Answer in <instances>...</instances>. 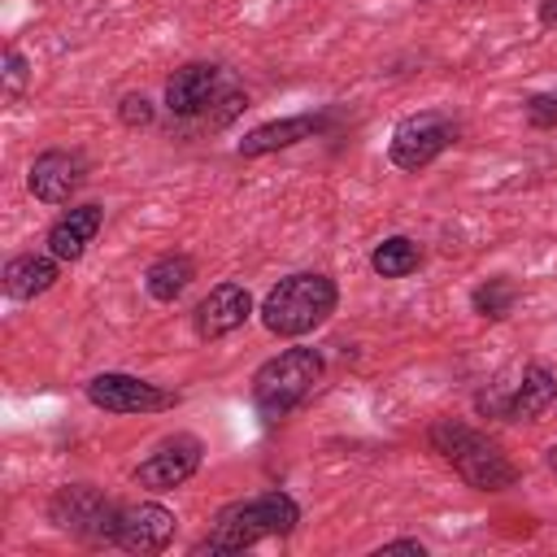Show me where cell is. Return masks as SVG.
<instances>
[{
	"instance_id": "277c9868",
	"label": "cell",
	"mask_w": 557,
	"mask_h": 557,
	"mask_svg": "<svg viewBox=\"0 0 557 557\" xmlns=\"http://www.w3.org/2000/svg\"><path fill=\"white\" fill-rule=\"evenodd\" d=\"M322 379V352L318 348H283L252 374V405L261 418L278 422L287 418Z\"/></svg>"
},
{
	"instance_id": "ffe728a7",
	"label": "cell",
	"mask_w": 557,
	"mask_h": 557,
	"mask_svg": "<svg viewBox=\"0 0 557 557\" xmlns=\"http://www.w3.org/2000/svg\"><path fill=\"white\" fill-rule=\"evenodd\" d=\"M527 122L540 126V131H553V126H557V91L531 96V100H527Z\"/></svg>"
},
{
	"instance_id": "7402d4cb",
	"label": "cell",
	"mask_w": 557,
	"mask_h": 557,
	"mask_svg": "<svg viewBox=\"0 0 557 557\" xmlns=\"http://www.w3.org/2000/svg\"><path fill=\"white\" fill-rule=\"evenodd\" d=\"M4 78H9V96H17V91H22V83H26V61H22V52H17V48H9V52H4Z\"/></svg>"
},
{
	"instance_id": "9a60e30c",
	"label": "cell",
	"mask_w": 557,
	"mask_h": 557,
	"mask_svg": "<svg viewBox=\"0 0 557 557\" xmlns=\"http://www.w3.org/2000/svg\"><path fill=\"white\" fill-rule=\"evenodd\" d=\"M553 400H557V379H553L544 366H527L522 379L513 383V392L505 396L500 413H505L509 422H531V418H540Z\"/></svg>"
},
{
	"instance_id": "4fadbf2b",
	"label": "cell",
	"mask_w": 557,
	"mask_h": 557,
	"mask_svg": "<svg viewBox=\"0 0 557 557\" xmlns=\"http://www.w3.org/2000/svg\"><path fill=\"white\" fill-rule=\"evenodd\" d=\"M331 126V113H296V117H278V122H261L239 139V157H265L278 148H292L300 139H313L318 131Z\"/></svg>"
},
{
	"instance_id": "5b68a950",
	"label": "cell",
	"mask_w": 557,
	"mask_h": 557,
	"mask_svg": "<svg viewBox=\"0 0 557 557\" xmlns=\"http://www.w3.org/2000/svg\"><path fill=\"white\" fill-rule=\"evenodd\" d=\"M117 513L122 505H113L104 492L87 487V483H70V487H57L52 505H48V518L70 531L74 540L83 544H113L117 535Z\"/></svg>"
},
{
	"instance_id": "d6986e66",
	"label": "cell",
	"mask_w": 557,
	"mask_h": 557,
	"mask_svg": "<svg viewBox=\"0 0 557 557\" xmlns=\"http://www.w3.org/2000/svg\"><path fill=\"white\" fill-rule=\"evenodd\" d=\"M513 300H518V287H513L509 278H487V283H479V287H474V296H470L474 313H479V318H492V322L509 318Z\"/></svg>"
},
{
	"instance_id": "44dd1931",
	"label": "cell",
	"mask_w": 557,
	"mask_h": 557,
	"mask_svg": "<svg viewBox=\"0 0 557 557\" xmlns=\"http://www.w3.org/2000/svg\"><path fill=\"white\" fill-rule=\"evenodd\" d=\"M117 117L126 122V126H148L152 122V104H148V96H122V104H117Z\"/></svg>"
},
{
	"instance_id": "2e32d148",
	"label": "cell",
	"mask_w": 557,
	"mask_h": 557,
	"mask_svg": "<svg viewBox=\"0 0 557 557\" xmlns=\"http://www.w3.org/2000/svg\"><path fill=\"white\" fill-rule=\"evenodd\" d=\"M57 283V257L48 252H22V257H13L9 265H4V292L13 296V300H35V296H44L48 287Z\"/></svg>"
},
{
	"instance_id": "30bf717a",
	"label": "cell",
	"mask_w": 557,
	"mask_h": 557,
	"mask_svg": "<svg viewBox=\"0 0 557 557\" xmlns=\"http://www.w3.org/2000/svg\"><path fill=\"white\" fill-rule=\"evenodd\" d=\"M87 178V161L78 152H65V148H48L35 157L30 165V196L44 200V205H65Z\"/></svg>"
},
{
	"instance_id": "3957f363",
	"label": "cell",
	"mask_w": 557,
	"mask_h": 557,
	"mask_svg": "<svg viewBox=\"0 0 557 557\" xmlns=\"http://www.w3.org/2000/svg\"><path fill=\"white\" fill-rule=\"evenodd\" d=\"M426 440H431V448H435L470 487H479V492H500V487H509V483L518 479V470L509 466V457L500 453V444L487 440L483 431L466 426V422L440 418V422H431Z\"/></svg>"
},
{
	"instance_id": "e0dca14e",
	"label": "cell",
	"mask_w": 557,
	"mask_h": 557,
	"mask_svg": "<svg viewBox=\"0 0 557 557\" xmlns=\"http://www.w3.org/2000/svg\"><path fill=\"white\" fill-rule=\"evenodd\" d=\"M191 278H196V261H191L187 252H165V257H157V261L144 270V287H148V296L161 300V305L178 300V296L191 287Z\"/></svg>"
},
{
	"instance_id": "8992f818",
	"label": "cell",
	"mask_w": 557,
	"mask_h": 557,
	"mask_svg": "<svg viewBox=\"0 0 557 557\" xmlns=\"http://www.w3.org/2000/svg\"><path fill=\"white\" fill-rule=\"evenodd\" d=\"M453 144H457V122L440 109H422V113H409V117L396 122L387 157H392L396 170H422Z\"/></svg>"
},
{
	"instance_id": "6da1fadb",
	"label": "cell",
	"mask_w": 557,
	"mask_h": 557,
	"mask_svg": "<svg viewBox=\"0 0 557 557\" xmlns=\"http://www.w3.org/2000/svg\"><path fill=\"white\" fill-rule=\"evenodd\" d=\"M300 522V505L287 492H257L248 500H235L218 513L213 531L196 544V553H244L257 540L292 535Z\"/></svg>"
},
{
	"instance_id": "8fae6325",
	"label": "cell",
	"mask_w": 557,
	"mask_h": 557,
	"mask_svg": "<svg viewBox=\"0 0 557 557\" xmlns=\"http://www.w3.org/2000/svg\"><path fill=\"white\" fill-rule=\"evenodd\" d=\"M252 313V296L244 283H218L209 287V296L196 305V335L200 339H222L231 331H239Z\"/></svg>"
},
{
	"instance_id": "ac0fdd59",
	"label": "cell",
	"mask_w": 557,
	"mask_h": 557,
	"mask_svg": "<svg viewBox=\"0 0 557 557\" xmlns=\"http://www.w3.org/2000/svg\"><path fill=\"white\" fill-rule=\"evenodd\" d=\"M422 265V248L409 239V235H387L383 244H374V252H370V270L379 274V278H405V274H413Z\"/></svg>"
},
{
	"instance_id": "9c48e42d",
	"label": "cell",
	"mask_w": 557,
	"mask_h": 557,
	"mask_svg": "<svg viewBox=\"0 0 557 557\" xmlns=\"http://www.w3.org/2000/svg\"><path fill=\"white\" fill-rule=\"evenodd\" d=\"M174 540V513L157 500H139V505H122L117 513V535L113 544L122 553H161Z\"/></svg>"
},
{
	"instance_id": "52a82bcc",
	"label": "cell",
	"mask_w": 557,
	"mask_h": 557,
	"mask_svg": "<svg viewBox=\"0 0 557 557\" xmlns=\"http://www.w3.org/2000/svg\"><path fill=\"white\" fill-rule=\"evenodd\" d=\"M87 400L104 413H161V409L178 405V392H165V387L122 374V370H104L87 383Z\"/></svg>"
},
{
	"instance_id": "5bb4252c",
	"label": "cell",
	"mask_w": 557,
	"mask_h": 557,
	"mask_svg": "<svg viewBox=\"0 0 557 557\" xmlns=\"http://www.w3.org/2000/svg\"><path fill=\"white\" fill-rule=\"evenodd\" d=\"M100 222H104V209H100V205H78V209H70L65 218L52 222V231H48V252H52L57 261H78V257L87 252V244L96 239Z\"/></svg>"
},
{
	"instance_id": "7a4b0ae2",
	"label": "cell",
	"mask_w": 557,
	"mask_h": 557,
	"mask_svg": "<svg viewBox=\"0 0 557 557\" xmlns=\"http://www.w3.org/2000/svg\"><path fill=\"white\" fill-rule=\"evenodd\" d=\"M339 305V287L335 278L326 274H313V270H300V274H287L278 278L265 300H261V322L270 335H283V339H296L313 326H322Z\"/></svg>"
},
{
	"instance_id": "ba28073f",
	"label": "cell",
	"mask_w": 557,
	"mask_h": 557,
	"mask_svg": "<svg viewBox=\"0 0 557 557\" xmlns=\"http://www.w3.org/2000/svg\"><path fill=\"white\" fill-rule=\"evenodd\" d=\"M200 440L196 435H170V440H161L139 466H135V483L139 487H148V492H170V487H178V483H187L196 470H200Z\"/></svg>"
},
{
	"instance_id": "cb8c5ba5",
	"label": "cell",
	"mask_w": 557,
	"mask_h": 557,
	"mask_svg": "<svg viewBox=\"0 0 557 557\" xmlns=\"http://www.w3.org/2000/svg\"><path fill=\"white\" fill-rule=\"evenodd\" d=\"M540 22L544 26H557V0H540Z\"/></svg>"
},
{
	"instance_id": "7c38bea8",
	"label": "cell",
	"mask_w": 557,
	"mask_h": 557,
	"mask_svg": "<svg viewBox=\"0 0 557 557\" xmlns=\"http://www.w3.org/2000/svg\"><path fill=\"white\" fill-rule=\"evenodd\" d=\"M218 83H222V70L209 65V61H191L183 70L170 74L165 83V109L174 117H196V113H209L213 96H218Z\"/></svg>"
},
{
	"instance_id": "603a6c76",
	"label": "cell",
	"mask_w": 557,
	"mask_h": 557,
	"mask_svg": "<svg viewBox=\"0 0 557 557\" xmlns=\"http://www.w3.org/2000/svg\"><path fill=\"white\" fill-rule=\"evenodd\" d=\"M379 553H418V557H422V553H426V548H422V544H418V540H392V544H383V548H379Z\"/></svg>"
},
{
	"instance_id": "d4e9b609",
	"label": "cell",
	"mask_w": 557,
	"mask_h": 557,
	"mask_svg": "<svg viewBox=\"0 0 557 557\" xmlns=\"http://www.w3.org/2000/svg\"><path fill=\"white\" fill-rule=\"evenodd\" d=\"M544 461H548V470H553V474H557V444H553V448H548V457H544Z\"/></svg>"
}]
</instances>
